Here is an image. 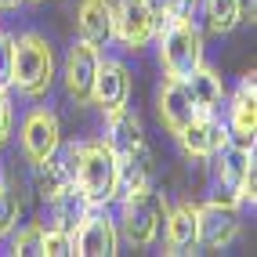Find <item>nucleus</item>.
Returning <instances> with one entry per match:
<instances>
[{
    "label": "nucleus",
    "mask_w": 257,
    "mask_h": 257,
    "mask_svg": "<svg viewBox=\"0 0 257 257\" xmlns=\"http://www.w3.org/2000/svg\"><path fill=\"white\" fill-rule=\"evenodd\" d=\"M11 138V101H8V91H0V145H8Z\"/></svg>",
    "instance_id": "cd10ccee"
},
{
    "label": "nucleus",
    "mask_w": 257,
    "mask_h": 257,
    "mask_svg": "<svg viewBox=\"0 0 257 257\" xmlns=\"http://www.w3.org/2000/svg\"><path fill=\"white\" fill-rule=\"evenodd\" d=\"M232 127H228V138H235V145H246L253 149V131H257V91H253V73L243 76L239 91L232 98Z\"/></svg>",
    "instance_id": "ddd939ff"
},
{
    "label": "nucleus",
    "mask_w": 257,
    "mask_h": 257,
    "mask_svg": "<svg viewBox=\"0 0 257 257\" xmlns=\"http://www.w3.org/2000/svg\"><path fill=\"white\" fill-rule=\"evenodd\" d=\"M22 0H0V8H19Z\"/></svg>",
    "instance_id": "c756f323"
},
{
    "label": "nucleus",
    "mask_w": 257,
    "mask_h": 257,
    "mask_svg": "<svg viewBox=\"0 0 257 257\" xmlns=\"http://www.w3.org/2000/svg\"><path fill=\"white\" fill-rule=\"evenodd\" d=\"M65 253H73L69 232H55V228H44V257H65Z\"/></svg>",
    "instance_id": "393cba45"
},
{
    "label": "nucleus",
    "mask_w": 257,
    "mask_h": 257,
    "mask_svg": "<svg viewBox=\"0 0 257 257\" xmlns=\"http://www.w3.org/2000/svg\"><path fill=\"white\" fill-rule=\"evenodd\" d=\"M69 243H73V253H83V257H112L119 235L105 214L87 210L76 221V228L69 232Z\"/></svg>",
    "instance_id": "6e6552de"
},
{
    "label": "nucleus",
    "mask_w": 257,
    "mask_h": 257,
    "mask_svg": "<svg viewBox=\"0 0 257 257\" xmlns=\"http://www.w3.org/2000/svg\"><path fill=\"white\" fill-rule=\"evenodd\" d=\"M19 214H22L19 192H15L8 181H0V235H11V232H15V225H19Z\"/></svg>",
    "instance_id": "5701e85b"
},
{
    "label": "nucleus",
    "mask_w": 257,
    "mask_h": 257,
    "mask_svg": "<svg viewBox=\"0 0 257 257\" xmlns=\"http://www.w3.org/2000/svg\"><path fill=\"white\" fill-rule=\"evenodd\" d=\"M51 80H55V51L47 37L40 33H22L15 40V62H11V87H19L29 98L47 94Z\"/></svg>",
    "instance_id": "f03ea898"
},
{
    "label": "nucleus",
    "mask_w": 257,
    "mask_h": 257,
    "mask_svg": "<svg viewBox=\"0 0 257 257\" xmlns=\"http://www.w3.org/2000/svg\"><path fill=\"white\" fill-rule=\"evenodd\" d=\"M235 235H239V214L232 203L210 199L203 207H196V246L225 250Z\"/></svg>",
    "instance_id": "423d86ee"
},
{
    "label": "nucleus",
    "mask_w": 257,
    "mask_h": 257,
    "mask_svg": "<svg viewBox=\"0 0 257 257\" xmlns=\"http://www.w3.org/2000/svg\"><path fill=\"white\" fill-rule=\"evenodd\" d=\"M62 145V127H58V116L51 109H33L26 119H22V152L40 163L47 156H55Z\"/></svg>",
    "instance_id": "9d476101"
},
{
    "label": "nucleus",
    "mask_w": 257,
    "mask_h": 257,
    "mask_svg": "<svg viewBox=\"0 0 257 257\" xmlns=\"http://www.w3.org/2000/svg\"><path fill=\"white\" fill-rule=\"evenodd\" d=\"M116 178L123 192H134V188H145L152 178V152L142 145H134L127 152H116Z\"/></svg>",
    "instance_id": "a211bd4d"
},
{
    "label": "nucleus",
    "mask_w": 257,
    "mask_h": 257,
    "mask_svg": "<svg viewBox=\"0 0 257 257\" xmlns=\"http://www.w3.org/2000/svg\"><path fill=\"white\" fill-rule=\"evenodd\" d=\"M163 4V15L167 19H192V11L199 0H160Z\"/></svg>",
    "instance_id": "bb28decb"
},
{
    "label": "nucleus",
    "mask_w": 257,
    "mask_h": 257,
    "mask_svg": "<svg viewBox=\"0 0 257 257\" xmlns=\"http://www.w3.org/2000/svg\"><path fill=\"white\" fill-rule=\"evenodd\" d=\"M76 29H80V40L83 44L105 47L112 40V11H109V0H80Z\"/></svg>",
    "instance_id": "dca6fc26"
},
{
    "label": "nucleus",
    "mask_w": 257,
    "mask_h": 257,
    "mask_svg": "<svg viewBox=\"0 0 257 257\" xmlns=\"http://www.w3.org/2000/svg\"><path fill=\"white\" fill-rule=\"evenodd\" d=\"M33 188H37L40 199L47 203L51 196L73 188V174H69V167H65L62 160L47 156V160H40V163H33Z\"/></svg>",
    "instance_id": "412c9836"
},
{
    "label": "nucleus",
    "mask_w": 257,
    "mask_h": 257,
    "mask_svg": "<svg viewBox=\"0 0 257 257\" xmlns=\"http://www.w3.org/2000/svg\"><path fill=\"white\" fill-rule=\"evenodd\" d=\"M253 15H257V0H239V19L253 22Z\"/></svg>",
    "instance_id": "c85d7f7f"
},
{
    "label": "nucleus",
    "mask_w": 257,
    "mask_h": 257,
    "mask_svg": "<svg viewBox=\"0 0 257 257\" xmlns=\"http://www.w3.org/2000/svg\"><path fill=\"white\" fill-rule=\"evenodd\" d=\"M29 257V253H40L44 257V225H29L15 235V257Z\"/></svg>",
    "instance_id": "b1692460"
},
{
    "label": "nucleus",
    "mask_w": 257,
    "mask_h": 257,
    "mask_svg": "<svg viewBox=\"0 0 257 257\" xmlns=\"http://www.w3.org/2000/svg\"><path fill=\"white\" fill-rule=\"evenodd\" d=\"M185 87L192 94L196 112H217V105L225 101V83H221V76L214 69H207V65H199L192 76H185Z\"/></svg>",
    "instance_id": "aec40b11"
},
{
    "label": "nucleus",
    "mask_w": 257,
    "mask_h": 257,
    "mask_svg": "<svg viewBox=\"0 0 257 257\" xmlns=\"http://www.w3.org/2000/svg\"><path fill=\"white\" fill-rule=\"evenodd\" d=\"M167 217V199L156 192L152 185L134 188L123 199V214H119V228H123V239L131 246H152L156 235L163 228Z\"/></svg>",
    "instance_id": "7ed1b4c3"
},
{
    "label": "nucleus",
    "mask_w": 257,
    "mask_h": 257,
    "mask_svg": "<svg viewBox=\"0 0 257 257\" xmlns=\"http://www.w3.org/2000/svg\"><path fill=\"white\" fill-rule=\"evenodd\" d=\"M253 170V149H246V145H225L221 149V163H217V181H214V199H221V203H243V181H246V174Z\"/></svg>",
    "instance_id": "1a4fd4ad"
},
{
    "label": "nucleus",
    "mask_w": 257,
    "mask_h": 257,
    "mask_svg": "<svg viewBox=\"0 0 257 257\" xmlns=\"http://www.w3.org/2000/svg\"><path fill=\"white\" fill-rule=\"evenodd\" d=\"M127 98H131V73H127V65L123 62H98V69H94V83H91V98L94 105L101 109H119V105H127Z\"/></svg>",
    "instance_id": "9b49d317"
},
{
    "label": "nucleus",
    "mask_w": 257,
    "mask_h": 257,
    "mask_svg": "<svg viewBox=\"0 0 257 257\" xmlns=\"http://www.w3.org/2000/svg\"><path fill=\"white\" fill-rule=\"evenodd\" d=\"M160 62L170 80H185L203 65V33L188 19H167L160 33Z\"/></svg>",
    "instance_id": "20e7f679"
},
{
    "label": "nucleus",
    "mask_w": 257,
    "mask_h": 257,
    "mask_svg": "<svg viewBox=\"0 0 257 257\" xmlns=\"http://www.w3.org/2000/svg\"><path fill=\"white\" fill-rule=\"evenodd\" d=\"M156 109H160V119H163V127L170 134H178L188 119L196 116V105H192V94H188L185 80H170L167 76V83L156 94Z\"/></svg>",
    "instance_id": "4468645a"
},
{
    "label": "nucleus",
    "mask_w": 257,
    "mask_h": 257,
    "mask_svg": "<svg viewBox=\"0 0 257 257\" xmlns=\"http://www.w3.org/2000/svg\"><path fill=\"white\" fill-rule=\"evenodd\" d=\"M163 243H167V253H192L196 250V207L192 203H181L178 210H167L163 217Z\"/></svg>",
    "instance_id": "2eb2a0df"
},
{
    "label": "nucleus",
    "mask_w": 257,
    "mask_h": 257,
    "mask_svg": "<svg viewBox=\"0 0 257 257\" xmlns=\"http://www.w3.org/2000/svg\"><path fill=\"white\" fill-rule=\"evenodd\" d=\"M87 199H83L76 188H65V192L58 196H51L47 199V228H55V232H73L76 228V221L87 214Z\"/></svg>",
    "instance_id": "6ab92c4d"
},
{
    "label": "nucleus",
    "mask_w": 257,
    "mask_h": 257,
    "mask_svg": "<svg viewBox=\"0 0 257 257\" xmlns=\"http://www.w3.org/2000/svg\"><path fill=\"white\" fill-rule=\"evenodd\" d=\"M109 11H112V37L127 47H145L160 22L149 0H109Z\"/></svg>",
    "instance_id": "39448f33"
},
{
    "label": "nucleus",
    "mask_w": 257,
    "mask_h": 257,
    "mask_svg": "<svg viewBox=\"0 0 257 257\" xmlns=\"http://www.w3.org/2000/svg\"><path fill=\"white\" fill-rule=\"evenodd\" d=\"M29 4H40V0H29Z\"/></svg>",
    "instance_id": "7c9ffc66"
},
{
    "label": "nucleus",
    "mask_w": 257,
    "mask_h": 257,
    "mask_svg": "<svg viewBox=\"0 0 257 257\" xmlns=\"http://www.w3.org/2000/svg\"><path fill=\"white\" fill-rule=\"evenodd\" d=\"M65 167H69V174H73V188L87 199V207H105L109 199H116V192H119L116 152L105 142L69 145Z\"/></svg>",
    "instance_id": "f257e3e1"
},
{
    "label": "nucleus",
    "mask_w": 257,
    "mask_h": 257,
    "mask_svg": "<svg viewBox=\"0 0 257 257\" xmlns=\"http://www.w3.org/2000/svg\"><path fill=\"white\" fill-rule=\"evenodd\" d=\"M142 119L134 116L127 105H119V109H109L105 112V145L112 152H127L134 145H142Z\"/></svg>",
    "instance_id": "f3484780"
},
{
    "label": "nucleus",
    "mask_w": 257,
    "mask_h": 257,
    "mask_svg": "<svg viewBox=\"0 0 257 257\" xmlns=\"http://www.w3.org/2000/svg\"><path fill=\"white\" fill-rule=\"evenodd\" d=\"M203 11H207V26L214 33H232L239 22V0H203Z\"/></svg>",
    "instance_id": "4be33fe9"
},
{
    "label": "nucleus",
    "mask_w": 257,
    "mask_h": 257,
    "mask_svg": "<svg viewBox=\"0 0 257 257\" xmlns=\"http://www.w3.org/2000/svg\"><path fill=\"white\" fill-rule=\"evenodd\" d=\"M178 142H181V149L188 152V156L207 160V156H217L232 138H228V123H221L214 112H196L178 131Z\"/></svg>",
    "instance_id": "0eeeda50"
},
{
    "label": "nucleus",
    "mask_w": 257,
    "mask_h": 257,
    "mask_svg": "<svg viewBox=\"0 0 257 257\" xmlns=\"http://www.w3.org/2000/svg\"><path fill=\"white\" fill-rule=\"evenodd\" d=\"M98 47L91 44H73L69 55H65V91H69L76 101H87L91 98V83H94V69H98Z\"/></svg>",
    "instance_id": "f8f14e48"
},
{
    "label": "nucleus",
    "mask_w": 257,
    "mask_h": 257,
    "mask_svg": "<svg viewBox=\"0 0 257 257\" xmlns=\"http://www.w3.org/2000/svg\"><path fill=\"white\" fill-rule=\"evenodd\" d=\"M11 62H15V37L0 33V91L11 87Z\"/></svg>",
    "instance_id": "a878e982"
}]
</instances>
